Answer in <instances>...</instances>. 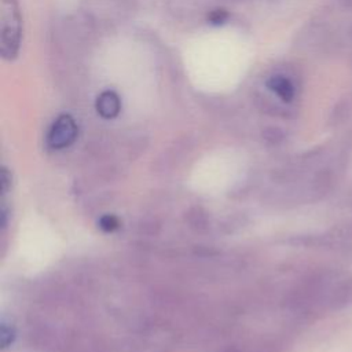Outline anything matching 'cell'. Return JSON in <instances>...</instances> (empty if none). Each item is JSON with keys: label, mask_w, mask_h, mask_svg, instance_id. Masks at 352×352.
<instances>
[{"label": "cell", "mask_w": 352, "mask_h": 352, "mask_svg": "<svg viewBox=\"0 0 352 352\" xmlns=\"http://www.w3.org/2000/svg\"><path fill=\"white\" fill-rule=\"evenodd\" d=\"M22 19L18 0H0V52L7 60H14L21 48Z\"/></svg>", "instance_id": "6da1fadb"}, {"label": "cell", "mask_w": 352, "mask_h": 352, "mask_svg": "<svg viewBox=\"0 0 352 352\" xmlns=\"http://www.w3.org/2000/svg\"><path fill=\"white\" fill-rule=\"evenodd\" d=\"M77 131V124L73 117L62 114L51 125L47 135V143L51 148H65L76 140Z\"/></svg>", "instance_id": "7a4b0ae2"}, {"label": "cell", "mask_w": 352, "mask_h": 352, "mask_svg": "<svg viewBox=\"0 0 352 352\" xmlns=\"http://www.w3.org/2000/svg\"><path fill=\"white\" fill-rule=\"evenodd\" d=\"M265 85L271 92H274L283 102H290L294 99L296 87L293 81L285 74H272L271 77L267 78Z\"/></svg>", "instance_id": "3957f363"}, {"label": "cell", "mask_w": 352, "mask_h": 352, "mask_svg": "<svg viewBox=\"0 0 352 352\" xmlns=\"http://www.w3.org/2000/svg\"><path fill=\"white\" fill-rule=\"evenodd\" d=\"M96 110L103 118H114L121 110V100L114 91L106 89L96 99Z\"/></svg>", "instance_id": "277c9868"}, {"label": "cell", "mask_w": 352, "mask_h": 352, "mask_svg": "<svg viewBox=\"0 0 352 352\" xmlns=\"http://www.w3.org/2000/svg\"><path fill=\"white\" fill-rule=\"evenodd\" d=\"M228 18V12L223 8H216L213 11L209 12L208 15V21L212 23V25H223Z\"/></svg>", "instance_id": "5b68a950"}, {"label": "cell", "mask_w": 352, "mask_h": 352, "mask_svg": "<svg viewBox=\"0 0 352 352\" xmlns=\"http://www.w3.org/2000/svg\"><path fill=\"white\" fill-rule=\"evenodd\" d=\"M99 224H100V228L104 230V231H113V230L118 228V226H120L117 217H114V216H111V214L103 216V217L100 219Z\"/></svg>", "instance_id": "8992f818"}, {"label": "cell", "mask_w": 352, "mask_h": 352, "mask_svg": "<svg viewBox=\"0 0 352 352\" xmlns=\"http://www.w3.org/2000/svg\"><path fill=\"white\" fill-rule=\"evenodd\" d=\"M0 338H1V345H3V348H6V346L12 341V331H11V329L7 330L6 324H1Z\"/></svg>", "instance_id": "52a82bcc"}]
</instances>
